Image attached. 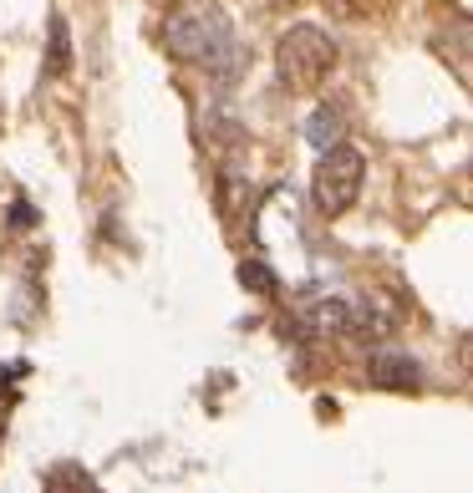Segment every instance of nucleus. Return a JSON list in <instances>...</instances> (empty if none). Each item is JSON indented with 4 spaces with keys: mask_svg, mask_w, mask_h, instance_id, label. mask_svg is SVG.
I'll use <instances>...</instances> for the list:
<instances>
[{
    "mask_svg": "<svg viewBox=\"0 0 473 493\" xmlns=\"http://www.w3.org/2000/svg\"><path fill=\"white\" fill-rule=\"evenodd\" d=\"M153 5H178V0H153Z\"/></svg>",
    "mask_w": 473,
    "mask_h": 493,
    "instance_id": "9d476101",
    "label": "nucleus"
},
{
    "mask_svg": "<svg viewBox=\"0 0 473 493\" xmlns=\"http://www.w3.org/2000/svg\"><path fill=\"white\" fill-rule=\"evenodd\" d=\"M362 183H366V158L351 143H336V148H326V153H321V163H315L311 199H315V208H321L326 219H341V214H351V208H357Z\"/></svg>",
    "mask_w": 473,
    "mask_h": 493,
    "instance_id": "7ed1b4c3",
    "label": "nucleus"
},
{
    "mask_svg": "<svg viewBox=\"0 0 473 493\" xmlns=\"http://www.w3.org/2000/svg\"><path fill=\"white\" fill-rule=\"evenodd\" d=\"M239 280H245V285H254L260 295H275V275H270L265 265H239Z\"/></svg>",
    "mask_w": 473,
    "mask_h": 493,
    "instance_id": "1a4fd4ad",
    "label": "nucleus"
},
{
    "mask_svg": "<svg viewBox=\"0 0 473 493\" xmlns=\"http://www.w3.org/2000/svg\"><path fill=\"white\" fill-rule=\"evenodd\" d=\"M300 331L315 336V341H331V336H351V301H336V295L305 301V305H300Z\"/></svg>",
    "mask_w": 473,
    "mask_h": 493,
    "instance_id": "39448f33",
    "label": "nucleus"
},
{
    "mask_svg": "<svg viewBox=\"0 0 473 493\" xmlns=\"http://www.w3.org/2000/svg\"><path fill=\"white\" fill-rule=\"evenodd\" d=\"M366 382L382 387V392H417V387H423V366L412 361L408 351L377 346L366 356Z\"/></svg>",
    "mask_w": 473,
    "mask_h": 493,
    "instance_id": "20e7f679",
    "label": "nucleus"
},
{
    "mask_svg": "<svg viewBox=\"0 0 473 493\" xmlns=\"http://www.w3.org/2000/svg\"><path fill=\"white\" fill-rule=\"evenodd\" d=\"M163 51L184 66H204L209 77L235 81L250 62L245 41L235 36L229 16H224L214 0H194V5H178L174 16L163 21Z\"/></svg>",
    "mask_w": 473,
    "mask_h": 493,
    "instance_id": "f257e3e1",
    "label": "nucleus"
},
{
    "mask_svg": "<svg viewBox=\"0 0 473 493\" xmlns=\"http://www.w3.org/2000/svg\"><path fill=\"white\" fill-rule=\"evenodd\" d=\"M326 11L341 21H372L387 11V0H326Z\"/></svg>",
    "mask_w": 473,
    "mask_h": 493,
    "instance_id": "6e6552de",
    "label": "nucleus"
},
{
    "mask_svg": "<svg viewBox=\"0 0 473 493\" xmlns=\"http://www.w3.org/2000/svg\"><path fill=\"white\" fill-rule=\"evenodd\" d=\"M336 62H341V51H336L331 31H321L311 21H296V26L280 31V41H275V77H280L285 92H296V97L321 92V87L331 81Z\"/></svg>",
    "mask_w": 473,
    "mask_h": 493,
    "instance_id": "f03ea898",
    "label": "nucleus"
},
{
    "mask_svg": "<svg viewBox=\"0 0 473 493\" xmlns=\"http://www.w3.org/2000/svg\"><path fill=\"white\" fill-rule=\"evenodd\" d=\"M72 72V36H66V21L51 16V51H47V77H66Z\"/></svg>",
    "mask_w": 473,
    "mask_h": 493,
    "instance_id": "0eeeda50",
    "label": "nucleus"
},
{
    "mask_svg": "<svg viewBox=\"0 0 473 493\" xmlns=\"http://www.w3.org/2000/svg\"><path fill=\"white\" fill-rule=\"evenodd\" d=\"M305 138H311L321 153H326V148H336L341 138H347V112L331 107V102H321V107L311 112V123H305Z\"/></svg>",
    "mask_w": 473,
    "mask_h": 493,
    "instance_id": "423d86ee",
    "label": "nucleus"
}]
</instances>
